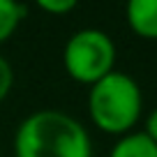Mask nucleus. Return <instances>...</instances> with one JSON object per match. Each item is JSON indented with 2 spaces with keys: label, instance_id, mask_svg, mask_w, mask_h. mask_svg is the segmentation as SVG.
<instances>
[{
  "label": "nucleus",
  "instance_id": "1",
  "mask_svg": "<svg viewBox=\"0 0 157 157\" xmlns=\"http://www.w3.org/2000/svg\"><path fill=\"white\" fill-rule=\"evenodd\" d=\"M14 157H93V141L74 116L39 109L16 127Z\"/></svg>",
  "mask_w": 157,
  "mask_h": 157
},
{
  "label": "nucleus",
  "instance_id": "2",
  "mask_svg": "<svg viewBox=\"0 0 157 157\" xmlns=\"http://www.w3.org/2000/svg\"><path fill=\"white\" fill-rule=\"evenodd\" d=\"M143 111V95L129 74L113 69L111 74L90 86L88 116L93 125L104 134L125 136L134 129Z\"/></svg>",
  "mask_w": 157,
  "mask_h": 157
},
{
  "label": "nucleus",
  "instance_id": "3",
  "mask_svg": "<svg viewBox=\"0 0 157 157\" xmlns=\"http://www.w3.org/2000/svg\"><path fill=\"white\" fill-rule=\"evenodd\" d=\"M63 65L72 81L95 86L116 69V44L99 28L76 30L63 49Z\"/></svg>",
  "mask_w": 157,
  "mask_h": 157
},
{
  "label": "nucleus",
  "instance_id": "4",
  "mask_svg": "<svg viewBox=\"0 0 157 157\" xmlns=\"http://www.w3.org/2000/svg\"><path fill=\"white\" fill-rule=\"evenodd\" d=\"M125 19L134 35L157 42V0H129Z\"/></svg>",
  "mask_w": 157,
  "mask_h": 157
},
{
  "label": "nucleus",
  "instance_id": "5",
  "mask_svg": "<svg viewBox=\"0 0 157 157\" xmlns=\"http://www.w3.org/2000/svg\"><path fill=\"white\" fill-rule=\"evenodd\" d=\"M109 157H157V143L143 132H129L113 143Z\"/></svg>",
  "mask_w": 157,
  "mask_h": 157
},
{
  "label": "nucleus",
  "instance_id": "6",
  "mask_svg": "<svg viewBox=\"0 0 157 157\" xmlns=\"http://www.w3.org/2000/svg\"><path fill=\"white\" fill-rule=\"evenodd\" d=\"M25 14H28L25 5L14 2V0H0V44L12 39V35L19 30Z\"/></svg>",
  "mask_w": 157,
  "mask_h": 157
},
{
  "label": "nucleus",
  "instance_id": "7",
  "mask_svg": "<svg viewBox=\"0 0 157 157\" xmlns=\"http://www.w3.org/2000/svg\"><path fill=\"white\" fill-rule=\"evenodd\" d=\"M37 7L46 14L63 16V14H69L72 10H76V2L74 0H39Z\"/></svg>",
  "mask_w": 157,
  "mask_h": 157
},
{
  "label": "nucleus",
  "instance_id": "8",
  "mask_svg": "<svg viewBox=\"0 0 157 157\" xmlns=\"http://www.w3.org/2000/svg\"><path fill=\"white\" fill-rule=\"evenodd\" d=\"M12 86H14V69L0 56V102H5V97L12 93Z\"/></svg>",
  "mask_w": 157,
  "mask_h": 157
},
{
  "label": "nucleus",
  "instance_id": "9",
  "mask_svg": "<svg viewBox=\"0 0 157 157\" xmlns=\"http://www.w3.org/2000/svg\"><path fill=\"white\" fill-rule=\"evenodd\" d=\"M143 134H146V136H150L152 141L157 143V106L152 109L150 113H148V118H146V129H143Z\"/></svg>",
  "mask_w": 157,
  "mask_h": 157
}]
</instances>
